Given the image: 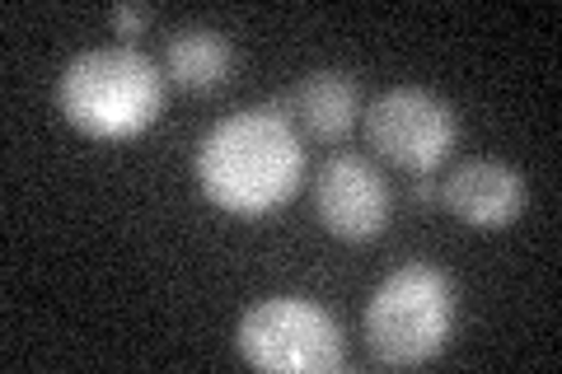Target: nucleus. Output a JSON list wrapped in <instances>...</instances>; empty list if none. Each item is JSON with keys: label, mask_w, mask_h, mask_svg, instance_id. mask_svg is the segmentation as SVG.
I'll list each match as a JSON object with an SVG mask.
<instances>
[{"label": "nucleus", "mask_w": 562, "mask_h": 374, "mask_svg": "<svg viewBox=\"0 0 562 374\" xmlns=\"http://www.w3.org/2000/svg\"><path fill=\"white\" fill-rule=\"evenodd\" d=\"M192 169L206 202L231 216H268L305 183V140L281 103H254L244 113L221 117L198 140Z\"/></svg>", "instance_id": "1"}, {"label": "nucleus", "mask_w": 562, "mask_h": 374, "mask_svg": "<svg viewBox=\"0 0 562 374\" xmlns=\"http://www.w3.org/2000/svg\"><path fill=\"white\" fill-rule=\"evenodd\" d=\"M57 109L90 140H132L160 117L165 76L132 47H94L61 70Z\"/></svg>", "instance_id": "2"}, {"label": "nucleus", "mask_w": 562, "mask_h": 374, "mask_svg": "<svg viewBox=\"0 0 562 374\" xmlns=\"http://www.w3.org/2000/svg\"><path fill=\"white\" fill-rule=\"evenodd\" d=\"M454 318H460L454 281L431 262H403L375 286L361 318V337L380 365L417 370L446 351Z\"/></svg>", "instance_id": "3"}, {"label": "nucleus", "mask_w": 562, "mask_h": 374, "mask_svg": "<svg viewBox=\"0 0 562 374\" xmlns=\"http://www.w3.org/2000/svg\"><path fill=\"white\" fill-rule=\"evenodd\" d=\"M235 347L262 374H338L347 361L342 328L305 295H272L244 309Z\"/></svg>", "instance_id": "4"}, {"label": "nucleus", "mask_w": 562, "mask_h": 374, "mask_svg": "<svg viewBox=\"0 0 562 374\" xmlns=\"http://www.w3.org/2000/svg\"><path fill=\"white\" fill-rule=\"evenodd\" d=\"M361 132L384 165L408 169V173H431L436 165H446L454 140H460V117L454 109L417 84H398L361 113Z\"/></svg>", "instance_id": "5"}, {"label": "nucleus", "mask_w": 562, "mask_h": 374, "mask_svg": "<svg viewBox=\"0 0 562 374\" xmlns=\"http://www.w3.org/2000/svg\"><path fill=\"white\" fill-rule=\"evenodd\" d=\"M314 216L333 239L366 243L390 220V183L361 155H333L314 178Z\"/></svg>", "instance_id": "6"}, {"label": "nucleus", "mask_w": 562, "mask_h": 374, "mask_svg": "<svg viewBox=\"0 0 562 374\" xmlns=\"http://www.w3.org/2000/svg\"><path fill=\"white\" fill-rule=\"evenodd\" d=\"M441 206L469 229H506L525 211V178L502 159H464L441 183Z\"/></svg>", "instance_id": "7"}, {"label": "nucleus", "mask_w": 562, "mask_h": 374, "mask_svg": "<svg viewBox=\"0 0 562 374\" xmlns=\"http://www.w3.org/2000/svg\"><path fill=\"white\" fill-rule=\"evenodd\" d=\"M281 109H291V117L305 127L310 140H333L351 136V127L361 122V84L351 70H310L305 80H295Z\"/></svg>", "instance_id": "8"}, {"label": "nucleus", "mask_w": 562, "mask_h": 374, "mask_svg": "<svg viewBox=\"0 0 562 374\" xmlns=\"http://www.w3.org/2000/svg\"><path fill=\"white\" fill-rule=\"evenodd\" d=\"M165 70L169 80L188 89V94H211L231 80L235 70V47L225 33L216 29H202V24H188L179 33H169V47H165Z\"/></svg>", "instance_id": "9"}, {"label": "nucleus", "mask_w": 562, "mask_h": 374, "mask_svg": "<svg viewBox=\"0 0 562 374\" xmlns=\"http://www.w3.org/2000/svg\"><path fill=\"white\" fill-rule=\"evenodd\" d=\"M109 24L117 29V38H140V33H146V24H150V10H146V5H117V10L109 14Z\"/></svg>", "instance_id": "10"}, {"label": "nucleus", "mask_w": 562, "mask_h": 374, "mask_svg": "<svg viewBox=\"0 0 562 374\" xmlns=\"http://www.w3.org/2000/svg\"><path fill=\"white\" fill-rule=\"evenodd\" d=\"M413 197H417V202H441V183H436L431 173H417V183H413Z\"/></svg>", "instance_id": "11"}]
</instances>
